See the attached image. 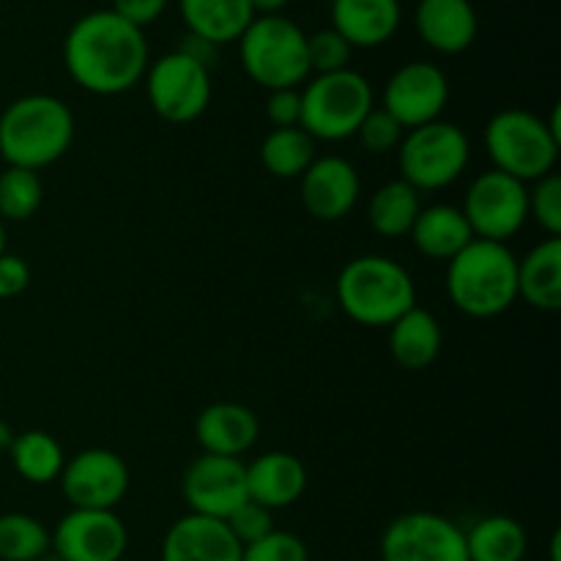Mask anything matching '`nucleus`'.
I'll return each instance as SVG.
<instances>
[{
  "mask_svg": "<svg viewBox=\"0 0 561 561\" xmlns=\"http://www.w3.org/2000/svg\"><path fill=\"white\" fill-rule=\"evenodd\" d=\"M151 55L146 33L110 9L82 14L66 33V71L93 96H118L131 91L142 82Z\"/></svg>",
  "mask_w": 561,
  "mask_h": 561,
  "instance_id": "f257e3e1",
  "label": "nucleus"
},
{
  "mask_svg": "<svg viewBox=\"0 0 561 561\" xmlns=\"http://www.w3.org/2000/svg\"><path fill=\"white\" fill-rule=\"evenodd\" d=\"M75 131V113L64 99L27 93L0 113V157L9 168L38 173L69 153Z\"/></svg>",
  "mask_w": 561,
  "mask_h": 561,
  "instance_id": "f03ea898",
  "label": "nucleus"
},
{
  "mask_svg": "<svg viewBox=\"0 0 561 561\" xmlns=\"http://www.w3.org/2000/svg\"><path fill=\"white\" fill-rule=\"evenodd\" d=\"M337 305L354 323L389 329L416 307L414 277L403 263L387 255H359L345 263L334 283Z\"/></svg>",
  "mask_w": 561,
  "mask_h": 561,
  "instance_id": "7ed1b4c3",
  "label": "nucleus"
},
{
  "mask_svg": "<svg viewBox=\"0 0 561 561\" xmlns=\"http://www.w3.org/2000/svg\"><path fill=\"white\" fill-rule=\"evenodd\" d=\"M447 296L469 318L504 316L518 301V257L507 244L474 239L447 263Z\"/></svg>",
  "mask_w": 561,
  "mask_h": 561,
  "instance_id": "20e7f679",
  "label": "nucleus"
},
{
  "mask_svg": "<svg viewBox=\"0 0 561 561\" xmlns=\"http://www.w3.org/2000/svg\"><path fill=\"white\" fill-rule=\"evenodd\" d=\"M482 142L493 170L513 175L524 184H535L542 175L557 173L561 151L559 107L548 121L529 110H502L488 121Z\"/></svg>",
  "mask_w": 561,
  "mask_h": 561,
  "instance_id": "39448f33",
  "label": "nucleus"
},
{
  "mask_svg": "<svg viewBox=\"0 0 561 561\" xmlns=\"http://www.w3.org/2000/svg\"><path fill=\"white\" fill-rule=\"evenodd\" d=\"M247 77L266 91L299 88L310 77L307 33L283 14L255 16L239 38Z\"/></svg>",
  "mask_w": 561,
  "mask_h": 561,
  "instance_id": "423d86ee",
  "label": "nucleus"
},
{
  "mask_svg": "<svg viewBox=\"0 0 561 561\" xmlns=\"http://www.w3.org/2000/svg\"><path fill=\"white\" fill-rule=\"evenodd\" d=\"M376 107L373 85L354 69L316 75L301 91L299 126L321 142H340L356 135L367 113Z\"/></svg>",
  "mask_w": 561,
  "mask_h": 561,
  "instance_id": "0eeeda50",
  "label": "nucleus"
},
{
  "mask_svg": "<svg viewBox=\"0 0 561 561\" xmlns=\"http://www.w3.org/2000/svg\"><path fill=\"white\" fill-rule=\"evenodd\" d=\"M469 135L458 124L442 118L405 131L398 148L400 179L420 195L455 184L469 168Z\"/></svg>",
  "mask_w": 561,
  "mask_h": 561,
  "instance_id": "6e6552de",
  "label": "nucleus"
},
{
  "mask_svg": "<svg viewBox=\"0 0 561 561\" xmlns=\"http://www.w3.org/2000/svg\"><path fill=\"white\" fill-rule=\"evenodd\" d=\"M146 93L151 110L168 124H192L211 104V75L208 66L186 55L184 49L162 55L146 71Z\"/></svg>",
  "mask_w": 561,
  "mask_h": 561,
  "instance_id": "1a4fd4ad",
  "label": "nucleus"
},
{
  "mask_svg": "<svg viewBox=\"0 0 561 561\" xmlns=\"http://www.w3.org/2000/svg\"><path fill=\"white\" fill-rule=\"evenodd\" d=\"M474 239L507 244L529 222V186L499 170H485L471 181L460 206Z\"/></svg>",
  "mask_w": 561,
  "mask_h": 561,
  "instance_id": "9d476101",
  "label": "nucleus"
},
{
  "mask_svg": "<svg viewBox=\"0 0 561 561\" xmlns=\"http://www.w3.org/2000/svg\"><path fill=\"white\" fill-rule=\"evenodd\" d=\"M381 561H469L466 535L438 513H403L383 529Z\"/></svg>",
  "mask_w": 561,
  "mask_h": 561,
  "instance_id": "9b49d317",
  "label": "nucleus"
},
{
  "mask_svg": "<svg viewBox=\"0 0 561 561\" xmlns=\"http://www.w3.org/2000/svg\"><path fill=\"white\" fill-rule=\"evenodd\" d=\"M58 482L71 510H115L129 491V466L113 449L91 447L66 460Z\"/></svg>",
  "mask_w": 561,
  "mask_h": 561,
  "instance_id": "f8f14e48",
  "label": "nucleus"
},
{
  "mask_svg": "<svg viewBox=\"0 0 561 561\" xmlns=\"http://www.w3.org/2000/svg\"><path fill=\"white\" fill-rule=\"evenodd\" d=\"M181 493H184L190 513L228 520L241 504L250 502L247 463L241 458H222V455L203 453L201 458L186 466Z\"/></svg>",
  "mask_w": 561,
  "mask_h": 561,
  "instance_id": "ddd939ff",
  "label": "nucleus"
},
{
  "mask_svg": "<svg viewBox=\"0 0 561 561\" xmlns=\"http://www.w3.org/2000/svg\"><path fill=\"white\" fill-rule=\"evenodd\" d=\"M447 102V75L431 60H411L389 77L381 107L409 131L442 118Z\"/></svg>",
  "mask_w": 561,
  "mask_h": 561,
  "instance_id": "4468645a",
  "label": "nucleus"
},
{
  "mask_svg": "<svg viewBox=\"0 0 561 561\" xmlns=\"http://www.w3.org/2000/svg\"><path fill=\"white\" fill-rule=\"evenodd\" d=\"M49 535L64 561H121L129 548V531L115 510H71Z\"/></svg>",
  "mask_w": 561,
  "mask_h": 561,
  "instance_id": "2eb2a0df",
  "label": "nucleus"
},
{
  "mask_svg": "<svg viewBox=\"0 0 561 561\" xmlns=\"http://www.w3.org/2000/svg\"><path fill=\"white\" fill-rule=\"evenodd\" d=\"M362 195V181L354 162L329 153L316 157V162L299 179V197L305 211L318 222H340L356 208Z\"/></svg>",
  "mask_w": 561,
  "mask_h": 561,
  "instance_id": "dca6fc26",
  "label": "nucleus"
},
{
  "mask_svg": "<svg viewBox=\"0 0 561 561\" xmlns=\"http://www.w3.org/2000/svg\"><path fill=\"white\" fill-rule=\"evenodd\" d=\"M195 436L203 453L222 455V458H241L255 447L261 436V420L244 403L219 400L206 405L195 420Z\"/></svg>",
  "mask_w": 561,
  "mask_h": 561,
  "instance_id": "f3484780",
  "label": "nucleus"
},
{
  "mask_svg": "<svg viewBox=\"0 0 561 561\" xmlns=\"http://www.w3.org/2000/svg\"><path fill=\"white\" fill-rule=\"evenodd\" d=\"M162 561H241V546L225 520L186 513L164 535Z\"/></svg>",
  "mask_w": 561,
  "mask_h": 561,
  "instance_id": "a211bd4d",
  "label": "nucleus"
},
{
  "mask_svg": "<svg viewBox=\"0 0 561 561\" xmlns=\"http://www.w3.org/2000/svg\"><path fill=\"white\" fill-rule=\"evenodd\" d=\"M414 25L422 42L442 55L466 53L480 31L471 0H420Z\"/></svg>",
  "mask_w": 561,
  "mask_h": 561,
  "instance_id": "6ab92c4d",
  "label": "nucleus"
},
{
  "mask_svg": "<svg viewBox=\"0 0 561 561\" xmlns=\"http://www.w3.org/2000/svg\"><path fill=\"white\" fill-rule=\"evenodd\" d=\"M307 491V469L290 453H263L247 463V493L250 502L277 510L294 507Z\"/></svg>",
  "mask_w": 561,
  "mask_h": 561,
  "instance_id": "aec40b11",
  "label": "nucleus"
},
{
  "mask_svg": "<svg viewBox=\"0 0 561 561\" xmlns=\"http://www.w3.org/2000/svg\"><path fill=\"white\" fill-rule=\"evenodd\" d=\"M400 0H332V31L351 47H381L398 33Z\"/></svg>",
  "mask_w": 561,
  "mask_h": 561,
  "instance_id": "412c9836",
  "label": "nucleus"
},
{
  "mask_svg": "<svg viewBox=\"0 0 561 561\" xmlns=\"http://www.w3.org/2000/svg\"><path fill=\"white\" fill-rule=\"evenodd\" d=\"M444 345L442 323L425 307H411L389 327V351L403 370H427L438 359Z\"/></svg>",
  "mask_w": 561,
  "mask_h": 561,
  "instance_id": "4be33fe9",
  "label": "nucleus"
},
{
  "mask_svg": "<svg viewBox=\"0 0 561 561\" xmlns=\"http://www.w3.org/2000/svg\"><path fill=\"white\" fill-rule=\"evenodd\" d=\"M409 236L420 255L447 263L474 241L463 211L449 203H433V206L422 208Z\"/></svg>",
  "mask_w": 561,
  "mask_h": 561,
  "instance_id": "5701e85b",
  "label": "nucleus"
},
{
  "mask_svg": "<svg viewBox=\"0 0 561 561\" xmlns=\"http://www.w3.org/2000/svg\"><path fill=\"white\" fill-rule=\"evenodd\" d=\"M179 11L190 36L203 38L211 47L239 42L255 20L247 0H179Z\"/></svg>",
  "mask_w": 561,
  "mask_h": 561,
  "instance_id": "b1692460",
  "label": "nucleus"
},
{
  "mask_svg": "<svg viewBox=\"0 0 561 561\" xmlns=\"http://www.w3.org/2000/svg\"><path fill=\"white\" fill-rule=\"evenodd\" d=\"M518 299L540 312L561 310V239H546L518 261Z\"/></svg>",
  "mask_w": 561,
  "mask_h": 561,
  "instance_id": "393cba45",
  "label": "nucleus"
},
{
  "mask_svg": "<svg viewBox=\"0 0 561 561\" xmlns=\"http://www.w3.org/2000/svg\"><path fill=\"white\" fill-rule=\"evenodd\" d=\"M463 535L469 561H524L529 551V535L510 515H488Z\"/></svg>",
  "mask_w": 561,
  "mask_h": 561,
  "instance_id": "a878e982",
  "label": "nucleus"
},
{
  "mask_svg": "<svg viewBox=\"0 0 561 561\" xmlns=\"http://www.w3.org/2000/svg\"><path fill=\"white\" fill-rule=\"evenodd\" d=\"M420 211V192L411 184H405L403 179L387 181L383 186H378L370 195V203H367L370 228L378 236H383V239H403V236H409Z\"/></svg>",
  "mask_w": 561,
  "mask_h": 561,
  "instance_id": "bb28decb",
  "label": "nucleus"
},
{
  "mask_svg": "<svg viewBox=\"0 0 561 561\" xmlns=\"http://www.w3.org/2000/svg\"><path fill=\"white\" fill-rule=\"evenodd\" d=\"M11 466L31 485H53L66 463L64 447L47 431L16 433L9 447Z\"/></svg>",
  "mask_w": 561,
  "mask_h": 561,
  "instance_id": "cd10ccee",
  "label": "nucleus"
},
{
  "mask_svg": "<svg viewBox=\"0 0 561 561\" xmlns=\"http://www.w3.org/2000/svg\"><path fill=\"white\" fill-rule=\"evenodd\" d=\"M261 162L274 179H301L316 162V140L301 126L272 129L261 142Z\"/></svg>",
  "mask_w": 561,
  "mask_h": 561,
  "instance_id": "c85d7f7f",
  "label": "nucleus"
},
{
  "mask_svg": "<svg viewBox=\"0 0 561 561\" xmlns=\"http://www.w3.org/2000/svg\"><path fill=\"white\" fill-rule=\"evenodd\" d=\"M53 548V535L27 513L0 515V561H36Z\"/></svg>",
  "mask_w": 561,
  "mask_h": 561,
  "instance_id": "c756f323",
  "label": "nucleus"
},
{
  "mask_svg": "<svg viewBox=\"0 0 561 561\" xmlns=\"http://www.w3.org/2000/svg\"><path fill=\"white\" fill-rule=\"evenodd\" d=\"M44 203V184L36 170L9 168L0 173V219L27 222Z\"/></svg>",
  "mask_w": 561,
  "mask_h": 561,
  "instance_id": "7c9ffc66",
  "label": "nucleus"
},
{
  "mask_svg": "<svg viewBox=\"0 0 561 561\" xmlns=\"http://www.w3.org/2000/svg\"><path fill=\"white\" fill-rule=\"evenodd\" d=\"M351 55H354V47L337 31H332V27L307 36V64H310V75H332V71L351 69Z\"/></svg>",
  "mask_w": 561,
  "mask_h": 561,
  "instance_id": "2f4dec72",
  "label": "nucleus"
},
{
  "mask_svg": "<svg viewBox=\"0 0 561 561\" xmlns=\"http://www.w3.org/2000/svg\"><path fill=\"white\" fill-rule=\"evenodd\" d=\"M529 219H535L548 239H561V179L548 173L529 190Z\"/></svg>",
  "mask_w": 561,
  "mask_h": 561,
  "instance_id": "473e14b6",
  "label": "nucleus"
},
{
  "mask_svg": "<svg viewBox=\"0 0 561 561\" xmlns=\"http://www.w3.org/2000/svg\"><path fill=\"white\" fill-rule=\"evenodd\" d=\"M356 140L373 157H381V153L398 151L400 142H403L405 129L387 113L383 107H373L367 113V118L362 121L359 129H356Z\"/></svg>",
  "mask_w": 561,
  "mask_h": 561,
  "instance_id": "72a5a7b5",
  "label": "nucleus"
},
{
  "mask_svg": "<svg viewBox=\"0 0 561 561\" xmlns=\"http://www.w3.org/2000/svg\"><path fill=\"white\" fill-rule=\"evenodd\" d=\"M241 561H310V551L296 535L274 529L263 540L241 548Z\"/></svg>",
  "mask_w": 561,
  "mask_h": 561,
  "instance_id": "f704fd0d",
  "label": "nucleus"
},
{
  "mask_svg": "<svg viewBox=\"0 0 561 561\" xmlns=\"http://www.w3.org/2000/svg\"><path fill=\"white\" fill-rule=\"evenodd\" d=\"M225 524H228L230 535L236 537V542L244 548V546H252V542L263 540L266 535H272L274 513L255 502H244L228 520H225Z\"/></svg>",
  "mask_w": 561,
  "mask_h": 561,
  "instance_id": "c9c22d12",
  "label": "nucleus"
},
{
  "mask_svg": "<svg viewBox=\"0 0 561 561\" xmlns=\"http://www.w3.org/2000/svg\"><path fill=\"white\" fill-rule=\"evenodd\" d=\"M266 118L272 129H290L301 121V91L299 88H279L268 91Z\"/></svg>",
  "mask_w": 561,
  "mask_h": 561,
  "instance_id": "e433bc0d",
  "label": "nucleus"
},
{
  "mask_svg": "<svg viewBox=\"0 0 561 561\" xmlns=\"http://www.w3.org/2000/svg\"><path fill=\"white\" fill-rule=\"evenodd\" d=\"M31 285V266L22 255L3 252L0 255V299H16Z\"/></svg>",
  "mask_w": 561,
  "mask_h": 561,
  "instance_id": "4c0bfd02",
  "label": "nucleus"
},
{
  "mask_svg": "<svg viewBox=\"0 0 561 561\" xmlns=\"http://www.w3.org/2000/svg\"><path fill=\"white\" fill-rule=\"evenodd\" d=\"M164 9H168V0H113V5H110V11H115L121 20L131 22L140 31L157 22L164 14Z\"/></svg>",
  "mask_w": 561,
  "mask_h": 561,
  "instance_id": "58836bf2",
  "label": "nucleus"
},
{
  "mask_svg": "<svg viewBox=\"0 0 561 561\" xmlns=\"http://www.w3.org/2000/svg\"><path fill=\"white\" fill-rule=\"evenodd\" d=\"M255 16H268V14H279L290 0H247Z\"/></svg>",
  "mask_w": 561,
  "mask_h": 561,
  "instance_id": "ea45409f",
  "label": "nucleus"
},
{
  "mask_svg": "<svg viewBox=\"0 0 561 561\" xmlns=\"http://www.w3.org/2000/svg\"><path fill=\"white\" fill-rule=\"evenodd\" d=\"M11 442H14V431L9 427V422L0 420V453H9Z\"/></svg>",
  "mask_w": 561,
  "mask_h": 561,
  "instance_id": "a19ab883",
  "label": "nucleus"
},
{
  "mask_svg": "<svg viewBox=\"0 0 561 561\" xmlns=\"http://www.w3.org/2000/svg\"><path fill=\"white\" fill-rule=\"evenodd\" d=\"M3 252H9V250H5V222L0 219V255H3Z\"/></svg>",
  "mask_w": 561,
  "mask_h": 561,
  "instance_id": "79ce46f5",
  "label": "nucleus"
},
{
  "mask_svg": "<svg viewBox=\"0 0 561 561\" xmlns=\"http://www.w3.org/2000/svg\"><path fill=\"white\" fill-rule=\"evenodd\" d=\"M36 561H64V559H60V557H58V553H55V551H53V548H49V551H47V553H44V557H38Z\"/></svg>",
  "mask_w": 561,
  "mask_h": 561,
  "instance_id": "37998d69",
  "label": "nucleus"
}]
</instances>
